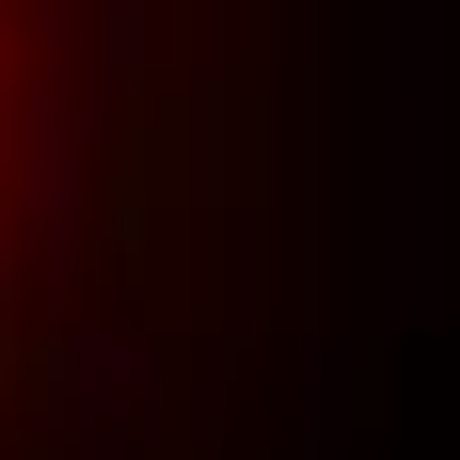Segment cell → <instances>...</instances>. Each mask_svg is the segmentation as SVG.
<instances>
[{
	"label": "cell",
	"mask_w": 460,
	"mask_h": 460,
	"mask_svg": "<svg viewBox=\"0 0 460 460\" xmlns=\"http://www.w3.org/2000/svg\"><path fill=\"white\" fill-rule=\"evenodd\" d=\"M223 128L238 0H0V429L175 286Z\"/></svg>",
	"instance_id": "cell-1"
}]
</instances>
